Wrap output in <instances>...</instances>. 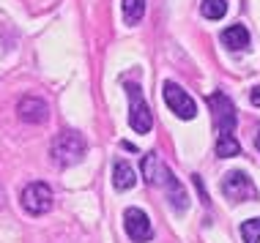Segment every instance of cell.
I'll list each match as a JSON object with an SVG mask.
<instances>
[{
    "instance_id": "cell-3",
    "label": "cell",
    "mask_w": 260,
    "mask_h": 243,
    "mask_svg": "<svg viewBox=\"0 0 260 243\" xmlns=\"http://www.w3.org/2000/svg\"><path fill=\"white\" fill-rule=\"evenodd\" d=\"M161 96H165V104L181 117V120H192V117L198 115V104H194V99L181 85H175V82H165Z\"/></svg>"
},
{
    "instance_id": "cell-9",
    "label": "cell",
    "mask_w": 260,
    "mask_h": 243,
    "mask_svg": "<svg viewBox=\"0 0 260 243\" xmlns=\"http://www.w3.org/2000/svg\"><path fill=\"white\" fill-rule=\"evenodd\" d=\"M143 175H145V180H148V186H165L170 170H167L165 161H161L156 153H148L143 158Z\"/></svg>"
},
{
    "instance_id": "cell-10",
    "label": "cell",
    "mask_w": 260,
    "mask_h": 243,
    "mask_svg": "<svg viewBox=\"0 0 260 243\" xmlns=\"http://www.w3.org/2000/svg\"><path fill=\"white\" fill-rule=\"evenodd\" d=\"M165 189H167V199H170V205H173V211H178V213H184L186 208H189V197H186V189L178 183V178L173 175H167L165 180Z\"/></svg>"
},
{
    "instance_id": "cell-7",
    "label": "cell",
    "mask_w": 260,
    "mask_h": 243,
    "mask_svg": "<svg viewBox=\"0 0 260 243\" xmlns=\"http://www.w3.org/2000/svg\"><path fill=\"white\" fill-rule=\"evenodd\" d=\"M123 227H126V235H129L135 243H148V240L153 238L151 219L145 216V211H140V208H126V213H123Z\"/></svg>"
},
{
    "instance_id": "cell-5",
    "label": "cell",
    "mask_w": 260,
    "mask_h": 243,
    "mask_svg": "<svg viewBox=\"0 0 260 243\" xmlns=\"http://www.w3.org/2000/svg\"><path fill=\"white\" fill-rule=\"evenodd\" d=\"M22 208H25V213H30V216H44V213L52 208V189L47 183H41V180L25 186Z\"/></svg>"
},
{
    "instance_id": "cell-18",
    "label": "cell",
    "mask_w": 260,
    "mask_h": 243,
    "mask_svg": "<svg viewBox=\"0 0 260 243\" xmlns=\"http://www.w3.org/2000/svg\"><path fill=\"white\" fill-rule=\"evenodd\" d=\"M255 148L260 150V129H257V134H255Z\"/></svg>"
},
{
    "instance_id": "cell-17",
    "label": "cell",
    "mask_w": 260,
    "mask_h": 243,
    "mask_svg": "<svg viewBox=\"0 0 260 243\" xmlns=\"http://www.w3.org/2000/svg\"><path fill=\"white\" fill-rule=\"evenodd\" d=\"M249 101L255 104V107H260V88H255V90L249 93Z\"/></svg>"
},
{
    "instance_id": "cell-12",
    "label": "cell",
    "mask_w": 260,
    "mask_h": 243,
    "mask_svg": "<svg viewBox=\"0 0 260 243\" xmlns=\"http://www.w3.org/2000/svg\"><path fill=\"white\" fill-rule=\"evenodd\" d=\"M222 44L228 50H244L249 44V30L244 25H230L222 30Z\"/></svg>"
},
{
    "instance_id": "cell-13",
    "label": "cell",
    "mask_w": 260,
    "mask_h": 243,
    "mask_svg": "<svg viewBox=\"0 0 260 243\" xmlns=\"http://www.w3.org/2000/svg\"><path fill=\"white\" fill-rule=\"evenodd\" d=\"M241 153V145L233 134H219V140H216V156L219 158H230V156H238Z\"/></svg>"
},
{
    "instance_id": "cell-8",
    "label": "cell",
    "mask_w": 260,
    "mask_h": 243,
    "mask_svg": "<svg viewBox=\"0 0 260 243\" xmlns=\"http://www.w3.org/2000/svg\"><path fill=\"white\" fill-rule=\"evenodd\" d=\"M17 112L25 123H33V126H36V123H44L47 117H50V107H47V101L36 99V96H25V99L17 104Z\"/></svg>"
},
{
    "instance_id": "cell-14",
    "label": "cell",
    "mask_w": 260,
    "mask_h": 243,
    "mask_svg": "<svg viewBox=\"0 0 260 243\" xmlns=\"http://www.w3.org/2000/svg\"><path fill=\"white\" fill-rule=\"evenodd\" d=\"M200 14L206 19H222L224 14H228V0H203Z\"/></svg>"
},
{
    "instance_id": "cell-4",
    "label": "cell",
    "mask_w": 260,
    "mask_h": 243,
    "mask_svg": "<svg viewBox=\"0 0 260 243\" xmlns=\"http://www.w3.org/2000/svg\"><path fill=\"white\" fill-rule=\"evenodd\" d=\"M222 194L233 202H247V199H257V189L252 183V178L247 172L236 170V172H228L222 180Z\"/></svg>"
},
{
    "instance_id": "cell-15",
    "label": "cell",
    "mask_w": 260,
    "mask_h": 243,
    "mask_svg": "<svg viewBox=\"0 0 260 243\" xmlns=\"http://www.w3.org/2000/svg\"><path fill=\"white\" fill-rule=\"evenodd\" d=\"M145 14V0H123V19L129 25H137Z\"/></svg>"
},
{
    "instance_id": "cell-16",
    "label": "cell",
    "mask_w": 260,
    "mask_h": 243,
    "mask_svg": "<svg viewBox=\"0 0 260 243\" xmlns=\"http://www.w3.org/2000/svg\"><path fill=\"white\" fill-rule=\"evenodd\" d=\"M241 238L244 243H260V219H249L241 224Z\"/></svg>"
},
{
    "instance_id": "cell-6",
    "label": "cell",
    "mask_w": 260,
    "mask_h": 243,
    "mask_svg": "<svg viewBox=\"0 0 260 243\" xmlns=\"http://www.w3.org/2000/svg\"><path fill=\"white\" fill-rule=\"evenodd\" d=\"M208 107L214 112V123L219 134H233L236 129V107L233 101L228 99L224 93H211L208 96Z\"/></svg>"
},
{
    "instance_id": "cell-11",
    "label": "cell",
    "mask_w": 260,
    "mask_h": 243,
    "mask_svg": "<svg viewBox=\"0 0 260 243\" xmlns=\"http://www.w3.org/2000/svg\"><path fill=\"white\" fill-rule=\"evenodd\" d=\"M135 167L126 164L123 158H118L115 164H112V186H115L118 191H129L132 186H135Z\"/></svg>"
},
{
    "instance_id": "cell-1",
    "label": "cell",
    "mask_w": 260,
    "mask_h": 243,
    "mask_svg": "<svg viewBox=\"0 0 260 243\" xmlns=\"http://www.w3.org/2000/svg\"><path fill=\"white\" fill-rule=\"evenodd\" d=\"M85 137L77 134V131H60L58 137L52 140V158L58 167H74L82 161V156H85Z\"/></svg>"
},
{
    "instance_id": "cell-2",
    "label": "cell",
    "mask_w": 260,
    "mask_h": 243,
    "mask_svg": "<svg viewBox=\"0 0 260 243\" xmlns=\"http://www.w3.org/2000/svg\"><path fill=\"white\" fill-rule=\"evenodd\" d=\"M126 96H129V126L135 129V134H148L153 126L151 107L143 99L140 85H126Z\"/></svg>"
}]
</instances>
